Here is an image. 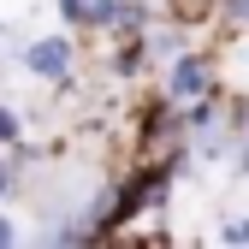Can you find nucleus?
<instances>
[{
    "instance_id": "nucleus-1",
    "label": "nucleus",
    "mask_w": 249,
    "mask_h": 249,
    "mask_svg": "<svg viewBox=\"0 0 249 249\" xmlns=\"http://www.w3.org/2000/svg\"><path fill=\"white\" fill-rule=\"evenodd\" d=\"M24 66H30V77L66 83V77H71V42H66V36H42V42H30V48H24Z\"/></svg>"
},
{
    "instance_id": "nucleus-2",
    "label": "nucleus",
    "mask_w": 249,
    "mask_h": 249,
    "mask_svg": "<svg viewBox=\"0 0 249 249\" xmlns=\"http://www.w3.org/2000/svg\"><path fill=\"white\" fill-rule=\"evenodd\" d=\"M208 89H213V66H208L202 53H184L178 66H172V77H166V95L172 101H202Z\"/></svg>"
},
{
    "instance_id": "nucleus-3",
    "label": "nucleus",
    "mask_w": 249,
    "mask_h": 249,
    "mask_svg": "<svg viewBox=\"0 0 249 249\" xmlns=\"http://www.w3.org/2000/svg\"><path fill=\"white\" fill-rule=\"evenodd\" d=\"M12 137H18V113H12V107H0V142H12Z\"/></svg>"
},
{
    "instance_id": "nucleus-4",
    "label": "nucleus",
    "mask_w": 249,
    "mask_h": 249,
    "mask_svg": "<svg viewBox=\"0 0 249 249\" xmlns=\"http://www.w3.org/2000/svg\"><path fill=\"white\" fill-rule=\"evenodd\" d=\"M220 237H226V243H249V220H231V226H226Z\"/></svg>"
},
{
    "instance_id": "nucleus-5",
    "label": "nucleus",
    "mask_w": 249,
    "mask_h": 249,
    "mask_svg": "<svg viewBox=\"0 0 249 249\" xmlns=\"http://www.w3.org/2000/svg\"><path fill=\"white\" fill-rule=\"evenodd\" d=\"M6 237H12V220H6V213H0V243H6Z\"/></svg>"
},
{
    "instance_id": "nucleus-6",
    "label": "nucleus",
    "mask_w": 249,
    "mask_h": 249,
    "mask_svg": "<svg viewBox=\"0 0 249 249\" xmlns=\"http://www.w3.org/2000/svg\"><path fill=\"white\" fill-rule=\"evenodd\" d=\"M243 172H249V148H243Z\"/></svg>"
}]
</instances>
